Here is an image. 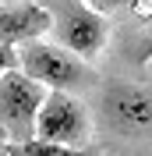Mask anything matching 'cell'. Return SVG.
<instances>
[{"label": "cell", "instance_id": "cell-1", "mask_svg": "<svg viewBox=\"0 0 152 156\" xmlns=\"http://www.w3.org/2000/svg\"><path fill=\"white\" fill-rule=\"evenodd\" d=\"M39 7L50 14V32L57 36V46L74 53L78 60L95 57L106 46L110 25L95 7L81 0H39Z\"/></svg>", "mask_w": 152, "mask_h": 156}, {"label": "cell", "instance_id": "cell-2", "mask_svg": "<svg viewBox=\"0 0 152 156\" xmlns=\"http://www.w3.org/2000/svg\"><path fill=\"white\" fill-rule=\"evenodd\" d=\"M18 71L25 78H32L36 85H43L46 92L50 89L71 92V89H81V85H92L95 82V75L74 57V53L60 50L57 43H43V39L25 43V46L18 50Z\"/></svg>", "mask_w": 152, "mask_h": 156}, {"label": "cell", "instance_id": "cell-3", "mask_svg": "<svg viewBox=\"0 0 152 156\" xmlns=\"http://www.w3.org/2000/svg\"><path fill=\"white\" fill-rule=\"evenodd\" d=\"M99 121L106 131L124 138H142L152 128V96L138 82L106 78L99 89Z\"/></svg>", "mask_w": 152, "mask_h": 156}, {"label": "cell", "instance_id": "cell-4", "mask_svg": "<svg viewBox=\"0 0 152 156\" xmlns=\"http://www.w3.org/2000/svg\"><path fill=\"white\" fill-rule=\"evenodd\" d=\"M88 131H92V121H88V110L81 107V99H74L71 92H57V89H50L43 96L36 124H32V138L81 149L88 146Z\"/></svg>", "mask_w": 152, "mask_h": 156}, {"label": "cell", "instance_id": "cell-5", "mask_svg": "<svg viewBox=\"0 0 152 156\" xmlns=\"http://www.w3.org/2000/svg\"><path fill=\"white\" fill-rule=\"evenodd\" d=\"M43 96L46 89L25 78L18 68L0 78V135H7V142L32 138V124H36Z\"/></svg>", "mask_w": 152, "mask_h": 156}, {"label": "cell", "instance_id": "cell-6", "mask_svg": "<svg viewBox=\"0 0 152 156\" xmlns=\"http://www.w3.org/2000/svg\"><path fill=\"white\" fill-rule=\"evenodd\" d=\"M50 32V14L39 7V0H14L0 4V43L4 46H25Z\"/></svg>", "mask_w": 152, "mask_h": 156}, {"label": "cell", "instance_id": "cell-7", "mask_svg": "<svg viewBox=\"0 0 152 156\" xmlns=\"http://www.w3.org/2000/svg\"><path fill=\"white\" fill-rule=\"evenodd\" d=\"M7 156H99L92 146L71 149V146H57V142H43V138H25V142H4Z\"/></svg>", "mask_w": 152, "mask_h": 156}, {"label": "cell", "instance_id": "cell-8", "mask_svg": "<svg viewBox=\"0 0 152 156\" xmlns=\"http://www.w3.org/2000/svg\"><path fill=\"white\" fill-rule=\"evenodd\" d=\"M18 68V53H14V46H4L0 43V78L7 75V71Z\"/></svg>", "mask_w": 152, "mask_h": 156}, {"label": "cell", "instance_id": "cell-9", "mask_svg": "<svg viewBox=\"0 0 152 156\" xmlns=\"http://www.w3.org/2000/svg\"><path fill=\"white\" fill-rule=\"evenodd\" d=\"M81 4H88V7H95L99 14H103V11H110V7H120V4H127V0H81Z\"/></svg>", "mask_w": 152, "mask_h": 156}, {"label": "cell", "instance_id": "cell-10", "mask_svg": "<svg viewBox=\"0 0 152 156\" xmlns=\"http://www.w3.org/2000/svg\"><path fill=\"white\" fill-rule=\"evenodd\" d=\"M0 156H7V153H4V135H0Z\"/></svg>", "mask_w": 152, "mask_h": 156}]
</instances>
